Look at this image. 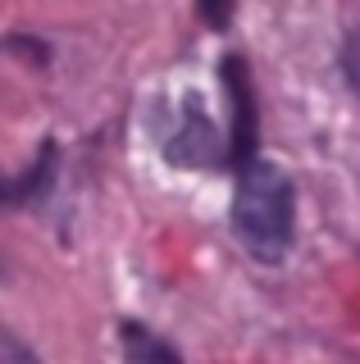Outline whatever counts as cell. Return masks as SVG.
<instances>
[{"label":"cell","mask_w":360,"mask_h":364,"mask_svg":"<svg viewBox=\"0 0 360 364\" xmlns=\"http://www.w3.org/2000/svg\"><path fill=\"white\" fill-rule=\"evenodd\" d=\"M223 82H228V100H233V146H228V159L233 164H246L255 159V96H251V73L238 55H228L223 64Z\"/></svg>","instance_id":"3957f363"},{"label":"cell","mask_w":360,"mask_h":364,"mask_svg":"<svg viewBox=\"0 0 360 364\" xmlns=\"http://www.w3.org/2000/svg\"><path fill=\"white\" fill-rule=\"evenodd\" d=\"M123 341H128V360L132 364H178L174 350L164 341H155L146 328H123Z\"/></svg>","instance_id":"277c9868"},{"label":"cell","mask_w":360,"mask_h":364,"mask_svg":"<svg viewBox=\"0 0 360 364\" xmlns=\"http://www.w3.org/2000/svg\"><path fill=\"white\" fill-rule=\"evenodd\" d=\"M41 182V178H37ZM37 182H5V178H0V205H14V200H23V196H32V187H37Z\"/></svg>","instance_id":"52a82bcc"},{"label":"cell","mask_w":360,"mask_h":364,"mask_svg":"<svg viewBox=\"0 0 360 364\" xmlns=\"http://www.w3.org/2000/svg\"><path fill=\"white\" fill-rule=\"evenodd\" d=\"M342 68H346V82L360 91V28H356L351 37H346V46H342Z\"/></svg>","instance_id":"5b68a950"},{"label":"cell","mask_w":360,"mask_h":364,"mask_svg":"<svg viewBox=\"0 0 360 364\" xmlns=\"http://www.w3.org/2000/svg\"><path fill=\"white\" fill-rule=\"evenodd\" d=\"M292 178L269 159H246L238 178V196H233V228H238L242 246L251 250L260 264H278L292 246Z\"/></svg>","instance_id":"6da1fadb"},{"label":"cell","mask_w":360,"mask_h":364,"mask_svg":"<svg viewBox=\"0 0 360 364\" xmlns=\"http://www.w3.org/2000/svg\"><path fill=\"white\" fill-rule=\"evenodd\" d=\"M201 14H206V23L210 28H228V0H201Z\"/></svg>","instance_id":"8992f818"},{"label":"cell","mask_w":360,"mask_h":364,"mask_svg":"<svg viewBox=\"0 0 360 364\" xmlns=\"http://www.w3.org/2000/svg\"><path fill=\"white\" fill-rule=\"evenodd\" d=\"M164 155L183 168H206L219 159V132H215V123H210V114L201 109L196 96L183 100V119H178V132L164 146Z\"/></svg>","instance_id":"7a4b0ae2"}]
</instances>
